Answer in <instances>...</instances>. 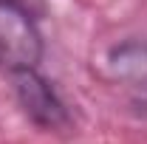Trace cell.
<instances>
[{
    "label": "cell",
    "mask_w": 147,
    "mask_h": 144,
    "mask_svg": "<svg viewBox=\"0 0 147 144\" xmlns=\"http://www.w3.org/2000/svg\"><path fill=\"white\" fill-rule=\"evenodd\" d=\"M42 59V34L31 9L17 0H0V68L6 73L37 68Z\"/></svg>",
    "instance_id": "obj_1"
},
{
    "label": "cell",
    "mask_w": 147,
    "mask_h": 144,
    "mask_svg": "<svg viewBox=\"0 0 147 144\" xmlns=\"http://www.w3.org/2000/svg\"><path fill=\"white\" fill-rule=\"evenodd\" d=\"M17 3H26V6H28V0H17Z\"/></svg>",
    "instance_id": "obj_3"
},
{
    "label": "cell",
    "mask_w": 147,
    "mask_h": 144,
    "mask_svg": "<svg viewBox=\"0 0 147 144\" xmlns=\"http://www.w3.org/2000/svg\"><path fill=\"white\" fill-rule=\"evenodd\" d=\"M11 76V88L17 96L23 113L42 130H62L68 124V110L62 105V99L57 96L51 82L37 71V68H26V71H14Z\"/></svg>",
    "instance_id": "obj_2"
}]
</instances>
